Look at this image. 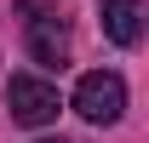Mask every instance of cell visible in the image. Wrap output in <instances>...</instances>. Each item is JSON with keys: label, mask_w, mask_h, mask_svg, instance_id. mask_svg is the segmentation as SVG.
Segmentation results:
<instances>
[{"label": "cell", "mask_w": 149, "mask_h": 143, "mask_svg": "<svg viewBox=\"0 0 149 143\" xmlns=\"http://www.w3.org/2000/svg\"><path fill=\"white\" fill-rule=\"evenodd\" d=\"M57 109H63V97H57V86L46 80V74L17 69L12 80H6V115H12L17 126L40 132V126H52V120H57Z\"/></svg>", "instance_id": "cell-1"}, {"label": "cell", "mask_w": 149, "mask_h": 143, "mask_svg": "<svg viewBox=\"0 0 149 143\" xmlns=\"http://www.w3.org/2000/svg\"><path fill=\"white\" fill-rule=\"evenodd\" d=\"M74 115L86 126H115L120 115H126V80L115 69H86L80 80H74Z\"/></svg>", "instance_id": "cell-2"}, {"label": "cell", "mask_w": 149, "mask_h": 143, "mask_svg": "<svg viewBox=\"0 0 149 143\" xmlns=\"http://www.w3.org/2000/svg\"><path fill=\"white\" fill-rule=\"evenodd\" d=\"M29 6H35V17L23 23L29 57H35L40 69H63V63H69V23L57 17V12H40V0H29Z\"/></svg>", "instance_id": "cell-3"}, {"label": "cell", "mask_w": 149, "mask_h": 143, "mask_svg": "<svg viewBox=\"0 0 149 143\" xmlns=\"http://www.w3.org/2000/svg\"><path fill=\"white\" fill-rule=\"evenodd\" d=\"M97 29L115 46H138L143 40V0H97Z\"/></svg>", "instance_id": "cell-4"}, {"label": "cell", "mask_w": 149, "mask_h": 143, "mask_svg": "<svg viewBox=\"0 0 149 143\" xmlns=\"http://www.w3.org/2000/svg\"><path fill=\"white\" fill-rule=\"evenodd\" d=\"M35 143H63V137H35Z\"/></svg>", "instance_id": "cell-5"}]
</instances>
